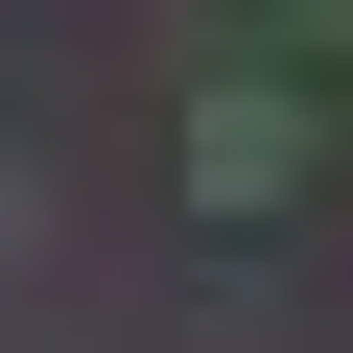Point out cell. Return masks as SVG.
Segmentation results:
<instances>
[{"label": "cell", "instance_id": "6da1fadb", "mask_svg": "<svg viewBox=\"0 0 353 353\" xmlns=\"http://www.w3.org/2000/svg\"><path fill=\"white\" fill-rule=\"evenodd\" d=\"M306 165H330V141H306V94H283V71H236V94L189 118V212H283Z\"/></svg>", "mask_w": 353, "mask_h": 353}, {"label": "cell", "instance_id": "7a4b0ae2", "mask_svg": "<svg viewBox=\"0 0 353 353\" xmlns=\"http://www.w3.org/2000/svg\"><path fill=\"white\" fill-rule=\"evenodd\" d=\"M283 48H353V0H283Z\"/></svg>", "mask_w": 353, "mask_h": 353}]
</instances>
